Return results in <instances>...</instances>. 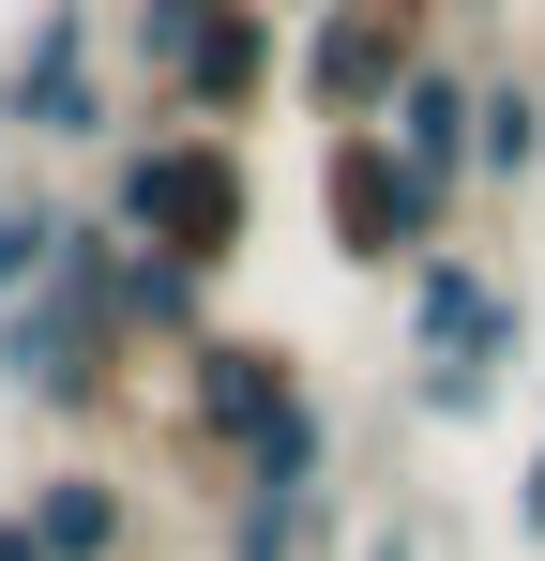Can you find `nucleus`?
<instances>
[{
  "label": "nucleus",
  "mask_w": 545,
  "mask_h": 561,
  "mask_svg": "<svg viewBox=\"0 0 545 561\" xmlns=\"http://www.w3.org/2000/svg\"><path fill=\"white\" fill-rule=\"evenodd\" d=\"M91 213L137 243V259H167V274H243V243H258V168H243V137H197V122H152V137H106V183Z\"/></svg>",
  "instance_id": "nucleus-1"
},
{
  "label": "nucleus",
  "mask_w": 545,
  "mask_h": 561,
  "mask_svg": "<svg viewBox=\"0 0 545 561\" xmlns=\"http://www.w3.org/2000/svg\"><path fill=\"white\" fill-rule=\"evenodd\" d=\"M394 288H409V410H425V425H485L500 379H515V350H531L515 274L469 259V243H440V259H409Z\"/></svg>",
  "instance_id": "nucleus-2"
},
{
  "label": "nucleus",
  "mask_w": 545,
  "mask_h": 561,
  "mask_svg": "<svg viewBox=\"0 0 545 561\" xmlns=\"http://www.w3.org/2000/svg\"><path fill=\"white\" fill-rule=\"evenodd\" d=\"M303 394H318V379H303V350H288V334H258V319H212V334L167 365V440H182V470H197V501H212L228 470L258 456L272 425L303 410Z\"/></svg>",
  "instance_id": "nucleus-3"
},
{
  "label": "nucleus",
  "mask_w": 545,
  "mask_h": 561,
  "mask_svg": "<svg viewBox=\"0 0 545 561\" xmlns=\"http://www.w3.org/2000/svg\"><path fill=\"white\" fill-rule=\"evenodd\" d=\"M318 243H334V274H409L454 243V197L409 183V152L379 122H334L318 137Z\"/></svg>",
  "instance_id": "nucleus-4"
},
{
  "label": "nucleus",
  "mask_w": 545,
  "mask_h": 561,
  "mask_svg": "<svg viewBox=\"0 0 545 561\" xmlns=\"http://www.w3.org/2000/svg\"><path fill=\"white\" fill-rule=\"evenodd\" d=\"M0 137H31V152H106L121 137V77H106L91 0H31L15 15V46H0Z\"/></svg>",
  "instance_id": "nucleus-5"
},
{
  "label": "nucleus",
  "mask_w": 545,
  "mask_h": 561,
  "mask_svg": "<svg viewBox=\"0 0 545 561\" xmlns=\"http://www.w3.org/2000/svg\"><path fill=\"white\" fill-rule=\"evenodd\" d=\"M137 350L91 319V304H61V288H31V304H0V394L31 410V425H121V394H137Z\"/></svg>",
  "instance_id": "nucleus-6"
},
{
  "label": "nucleus",
  "mask_w": 545,
  "mask_h": 561,
  "mask_svg": "<svg viewBox=\"0 0 545 561\" xmlns=\"http://www.w3.org/2000/svg\"><path fill=\"white\" fill-rule=\"evenodd\" d=\"M440 46V15L425 0H318L303 31H288V92H303V122L334 137V122H379L394 106V77Z\"/></svg>",
  "instance_id": "nucleus-7"
},
{
  "label": "nucleus",
  "mask_w": 545,
  "mask_h": 561,
  "mask_svg": "<svg viewBox=\"0 0 545 561\" xmlns=\"http://www.w3.org/2000/svg\"><path fill=\"white\" fill-rule=\"evenodd\" d=\"M288 92V31H272V0H228L197 46L167 61V92H152V122H197V137H243L258 106Z\"/></svg>",
  "instance_id": "nucleus-8"
},
{
  "label": "nucleus",
  "mask_w": 545,
  "mask_h": 561,
  "mask_svg": "<svg viewBox=\"0 0 545 561\" xmlns=\"http://www.w3.org/2000/svg\"><path fill=\"white\" fill-rule=\"evenodd\" d=\"M15 531H31L46 561H137V485L77 440V456H46L31 485H15Z\"/></svg>",
  "instance_id": "nucleus-9"
},
{
  "label": "nucleus",
  "mask_w": 545,
  "mask_h": 561,
  "mask_svg": "<svg viewBox=\"0 0 545 561\" xmlns=\"http://www.w3.org/2000/svg\"><path fill=\"white\" fill-rule=\"evenodd\" d=\"M469 106H485V61H454V46H425V61L394 77V106H379V137L409 152V183L469 197Z\"/></svg>",
  "instance_id": "nucleus-10"
},
{
  "label": "nucleus",
  "mask_w": 545,
  "mask_h": 561,
  "mask_svg": "<svg viewBox=\"0 0 545 561\" xmlns=\"http://www.w3.org/2000/svg\"><path fill=\"white\" fill-rule=\"evenodd\" d=\"M106 319H121V350H137V365H182V350L212 334V274H167V259H121V288H106Z\"/></svg>",
  "instance_id": "nucleus-11"
},
{
  "label": "nucleus",
  "mask_w": 545,
  "mask_h": 561,
  "mask_svg": "<svg viewBox=\"0 0 545 561\" xmlns=\"http://www.w3.org/2000/svg\"><path fill=\"white\" fill-rule=\"evenodd\" d=\"M545 183V77H485L469 106V197H531Z\"/></svg>",
  "instance_id": "nucleus-12"
},
{
  "label": "nucleus",
  "mask_w": 545,
  "mask_h": 561,
  "mask_svg": "<svg viewBox=\"0 0 545 561\" xmlns=\"http://www.w3.org/2000/svg\"><path fill=\"white\" fill-rule=\"evenodd\" d=\"M61 213H77V197L0 183V304H31V288H46V259H61Z\"/></svg>",
  "instance_id": "nucleus-13"
},
{
  "label": "nucleus",
  "mask_w": 545,
  "mask_h": 561,
  "mask_svg": "<svg viewBox=\"0 0 545 561\" xmlns=\"http://www.w3.org/2000/svg\"><path fill=\"white\" fill-rule=\"evenodd\" d=\"M228 0H121V61H137V92H167V61L212 31Z\"/></svg>",
  "instance_id": "nucleus-14"
},
{
  "label": "nucleus",
  "mask_w": 545,
  "mask_h": 561,
  "mask_svg": "<svg viewBox=\"0 0 545 561\" xmlns=\"http://www.w3.org/2000/svg\"><path fill=\"white\" fill-rule=\"evenodd\" d=\"M363 561H440V516H425V501H394V516H379V547Z\"/></svg>",
  "instance_id": "nucleus-15"
},
{
  "label": "nucleus",
  "mask_w": 545,
  "mask_h": 561,
  "mask_svg": "<svg viewBox=\"0 0 545 561\" xmlns=\"http://www.w3.org/2000/svg\"><path fill=\"white\" fill-rule=\"evenodd\" d=\"M515 547H545V425H531V470H515Z\"/></svg>",
  "instance_id": "nucleus-16"
},
{
  "label": "nucleus",
  "mask_w": 545,
  "mask_h": 561,
  "mask_svg": "<svg viewBox=\"0 0 545 561\" xmlns=\"http://www.w3.org/2000/svg\"><path fill=\"white\" fill-rule=\"evenodd\" d=\"M0 561H46V547H31V531H15V501H0Z\"/></svg>",
  "instance_id": "nucleus-17"
},
{
  "label": "nucleus",
  "mask_w": 545,
  "mask_h": 561,
  "mask_svg": "<svg viewBox=\"0 0 545 561\" xmlns=\"http://www.w3.org/2000/svg\"><path fill=\"white\" fill-rule=\"evenodd\" d=\"M425 15H440V0H425ZM454 15H500V0H454Z\"/></svg>",
  "instance_id": "nucleus-18"
}]
</instances>
